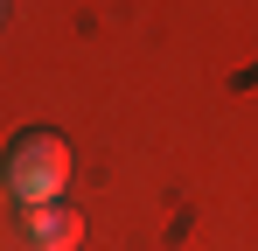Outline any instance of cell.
Returning a JSON list of instances; mask_svg holds the SVG:
<instances>
[{
    "instance_id": "2",
    "label": "cell",
    "mask_w": 258,
    "mask_h": 251,
    "mask_svg": "<svg viewBox=\"0 0 258 251\" xmlns=\"http://www.w3.org/2000/svg\"><path fill=\"white\" fill-rule=\"evenodd\" d=\"M21 230H28V251H77L84 244V209L35 203V209H21Z\"/></svg>"
},
{
    "instance_id": "1",
    "label": "cell",
    "mask_w": 258,
    "mask_h": 251,
    "mask_svg": "<svg viewBox=\"0 0 258 251\" xmlns=\"http://www.w3.org/2000/svg\"><path fill=\"white\" fill-rule=\"evenodd\" d=\"M70 174H77V154L56 126H21L0 154V181L21 209L35 203H70Z\"/></svg>"
},
{
    "instance_id": "3",
    "label": "cell",
    "mask_w": 258,
    "mask_h": 251,
    "mask_svg": "<svg viewBox=\"0 0 258 251\" xmlns=\"http://www.w3.org/2000/svg\"><path fill=\"white\" fill-rule=\"evenodd\" d=\"M0 21H7V0H0Z\"/></svg>"
}]
</instances>
